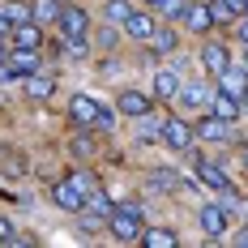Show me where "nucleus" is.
<instances>
[{
    "label": "nucleus",
    "instance_id": "28",
    "mask_svg": "<svg viewBox=\"0 0 248 248\" xmlns=\"http://www.w3.org/2000/svg\"><path fill=\"white\" fill-rule=\"evenodd\" d=\"M69 154H73V158H90V154H94V141H90V137H73Z\"/></svg>",
    "mask_w": 248,
    "mask_h": 248
},
{
    "label": "nucleus",
    "instance_id": "9",
    "mask_svg": "<svg viewBox=\"0 0 248 248\" xmlns=\"http://www.w3.org/2000/svg\"><path fill=\"white\" fill-rule=\"evenodd\" d=\"M218 90H223V94H231V99H244V94H248V73L227 64L223 73H218Z\"/></svg>",
    "mask_w": 248,
    "mask_h": 248
},
{
    "label": "nucleus",
    "instance_id": "1",
    "mask_svg": "<svg viewBox=\"0 0 248 248\" xmlns=\"http://www.w3.org/2000/svg\"><path fill=\"white\" fill-rule=\"evenodd\" d=\"M107 227H111L116 240H141V231H146V227H141V210H137L133 201H128V205H116L111 218H107Z\"/></svg>",
    "mask_w": 248,
    "mask_h": 248
},
{
    "label": "nucleus",
    "instance_id": "4",
    "mask_svg": "<svg viewBox=\"0 0 248 248\" xmlns=\"http://www.w3.org/2000/svg\"><path fill=\"white\" fill-rule=\"evenodd\" d=\"M197 218H201V231L218 240L227 227H231V210H227V205H214V201H210V205H201V214H197Z\"/></svg>",
    "mask_w": 248,
    "mask_h": 248
},
{
    "label": "nucleus",
    "instance_id": "20",
    "mask_svg": "<svg viewBox=\"0 0 248 248\" xmlns=\"http://www.w3.org/2000/svg\"><path fill=\"white\" fill-rule=\"evenodd\" d=\"M141 240H146V248H171V244H180V235L167 231V227H146Z\"/></svg>",
    "mask_w": 248,
    "mask_h": 248
},
{
    "label": "nucleus",
    "instance_id": "27",
    "mask_svg": "<svg viewBox=\"0 0 248 248\" xmlns=\"http://www.w3.org/2000/svg\"><path fill=\"white\" fill-rule=\"evenodd\" d=\"M128 13H133V9H128V0H107V9H103V17H107L111 26H116V22L124 26V17H128Z\"/></svg>",
    "mask_w": 248,
    "mask_h": 248
},
{
    "label": "nucleus",
    "instance_id": "18",
    "mask_svg": "<svg viewBox=\"0 0 248 248\" xmlns=\"http://www.w3.org/2000/svg\"><path fill=\"white\" fill-rule=\"evenodd\" d=\"M124 30H128L133 39L146 43L150 34H154V17H150V13H128V17H124Z\"/></svg>",
    "mask_w": 248,
    "mask_h": 248
},
{
    "label": "nucleus",
    "instance_id": "32",
    "mask_svg": "<svg viewBox=\"0 0 248 248\" xmlns=\"http://www.w3.org/2000/svg\"><path fill=\"white\" fill-rule=\"evenodd\" d=\"M4 240H13V223H9V218H0V244H4Z\"/></svg>",
    "mask_w": 248,
    "mask_h": 248
},
{
    "label": "nucleus",
    "instance_id": "6",
    "mask_svg": "<svg viewBox=\"0 0 248 248\" xmlns=\"http://www.w3.org/2000/svg\"><path fill=\"white\" fill-rule=\"evenodd\" d=\"M99 103L90 99V94H73V103H69V120L77 124V128H90V124H99Z\"/></svg>",
    "mask_w": 248,
    "mask_h": 248
},
{
    "label": "nucleus",
    "instance_id": "21",
    "mask_svg": "<svg viewBox=\"0 0 248 248\" xmlns=\"http://www.w3.org/2000/svg\"><path fill=\"white\" fill-rule=\"evenodd\" d=\"M51 90H56V81H51L47 73H30L26 77V94H30V99H51Z\"/></svg>",
    "mask_w": 248,
    "mask_h": 248
},
{
    "label": "nucleus",
    "instance_id": "13",
    "mask_svg": "<svg viewBox=\"0 0 248 248\" xmlns=\"http://www.w3.org/2000/svg\"><path fill=\"white\" fill-rule=\"evenodd\" d=\"M210 99H214V86H205V81H184L180 86V103L184 107H205Z\"/></svg>",
    "mask_w": 248,
    "mask_h": 248
},
{
    "label": "nucleus",
    "instance_id": "29",
    "mask_svg": "<svg viewBox=\"0 0 248 248\" xmlns=\"http://www.w3.org/2000/svg\"><path fill=\"white\" fill-rule=\"evenodd\" d=\"M163 13L167 17H184L188 13V0H163Z\"/></svg>",
    "mask_w": 248,
    "mask_h": 248
},
{
    "label": "nucleus",
    "instance_id": "12",
    "mask_svg": "<svg viewBox=\"0 0 248 248\" xmlns=\"http://www.w3.org/2000/svg\"><path fill=\"white\" fill-rule=\"evenodd\" d=\"M116 111L120 116H146V111H154V99H146L141 90H124L120 103H116Z\"/></svg>",
    "mask_w": 248,
    "mask_h": 248
},
{
    "label": "nucleus",
    "instance_id": "15",
    "mask_svg": "<svg viewBox=\"0 0 248 248\" xmlns=\"http://www.w3.org/2000/svg\"><path fill=\"white\" fill-rule=\"evenodd\" d=\"M210 111H214V116H218V120H240V111H244V103L240 99H231V94H223V90H218V94H214V99H210Z\"/></svg>",
    "mask_w": 248,
    "mask_h": 248
},
{
    "label": "nucleus",
    "instance_id": "10",
    "mask_svg": "<svg viewBox=\"0 0 248 248\" xmlns=\"http://www.w3.org/2000/svg\"><path fill=\"white\" fill-rule=\"evenodd\" d=\"M201 64H205V73H223L227 64H231V56H227V43H218V39H214V43H205V47H201Z\"/></svg>",
    "mask_w": 248,
    "mask_h": 248
},
{
    "label": "nucleus",
    "instance_id": "31",
    "mask_svg": "<svg viewBox=\"0 0 248 248\" xmlns=\"http://www.w3.org/2000/svg\"><path fill=\"white\" fill-rule=\"evenodd\" d=\"M99 43H103V47H111V43H116V30H111V22H107V30L99 34Z\"/></svg>",
    "mask_w": 248,
    "mask_h": 248
},
{
    "label": "nucleus",
    "instance_id": "40",
    "mask_svg": "<svg viewBox=\"0 0 248 248\" xmlns=\"http://www.w3.org/2000/svg\"><path fill=\"white\" fill-rule=\"evenodd\" d=\"M244 17H248V13H244Z\"/></svg>",
    "mask_w": 248,
    "mask_h": 248
},
{
    "label": "nucleus",
    "instance_id": "30",
    "mask_svg": "<svg viewBox=\"0 0 248 248\" xmlns=\"http://www.w3.org/2000/svg\"><path fill=\"white\" fill-rule=\"evenodd\" d=\"M227 4V13H231V17H240V13H248V0H223Z\"/></svg>",
    "mask_w": 248,
    "mask_h": 248
},
{
    "label": "nucleus",
    "instance_id": "22",
    "mask_svg": "<svg viewBox=\"0 0 248 248\" xmlns=\"http://www.w3.org/2000/svg\"><path fill=\"white\" fill-rule=\"evenodd\" d=\"M158 133H163V116H154V111L137 116V141H150V137H158Z\"/></svg>",
    "mask_w": 248,
    "mask_h": 248
},
{
    "label": "nucleus",
    "instance_id": "34",
    "mask_svg": "<svg viewBox=\"0 0 248 248\" xmlns=\"http://www.w3.org/2000/svg\"><path fill=\"white\" fill-rule=\"evenodd\" d=\"M235 244H244V248H248V227L240 231V235H235Z\"/></svg>",
    "mask_w": 248,
    "mask_h": 248
},
{
    "label": "nucleus",
    "instance_id": "39",
    "mask_svg": "<svg viewBox=\"0 0 248 248\" xmlns=\"http://www.w3.org/2000/svg\"><path fill=\"white\" fill-rule=\"evenodd\" d=\"M146 4H163V0H146Z\"/></svg>",
    "mask_w": 248,
    "mask_h": 248
},
{
    "label": "nucleus",
    "instance_id": "24",
    "mask_svg": "<svg viewBox=\"0 0 248 248\" xmlns=\"http://www.w3.org/2000/svg\"><path fill=\"white\" fill-rule=\"evenodd\" d=\"M30 13H34V22H39V26H43V22H56V17H60V0H34Z\"/></svg>",
    "mask_w": 248,
    "mask_h": 248
},
{
    "label": "nucleus",
    "instance_id": "8",
    "mask_svg": "<svg viewBox=\"0 0 248 248\" xmlns=\"http://www.w3.org/2000/svg\"><path fill=\"white\" fill-rule=\"evenodd\" d=\"M9 69H13V77L39 73V51H34V47H13V51H9Z\"/></svg>",
    "mask_w": 248,
    "mask_h": 248
},
{
    "label": "nucleus",
    "instance_id": "33",
    "mask_svg": "<svg viewBox=\"0 0 248 248\" xmlns=\"http://www.w3.org/2000/svg\"><path fill=\"white\" fill-rule=\"evenodd\" d=\"M0 34H9V39H13V22L4 17V9H0Z\"/></svg>",
    "mask_w": 248,
    "mask_h": 248
},
{
    "label": "nucleus",
    "instance_id": "38",
    "mask_svg": "<svg viewBox=\"0 0 248 248\" xmlns=\"http://www.w3.org/2000/svg\"><path fill=\"white\" fill-rule=\"evenodd\" d=\"M240 103H244V111H248V94H244V99H240Z\"/></svg>",
    "mask_w": 248,
    "mask_h": 248
},
{
    "label": "nucleus",
    "instance_id": "35",
    "mask_svg": "<svg viewBox=\"0 0 248 248\" xmlns=\"http://www.w3.org/2000/svg\"><path fill=\"white\" fill-rule=\"evenodd\" d=\"M240 39H244V43H248V17H244V22H240Z\"/></svg>",
    "mask_w": 248,
    "mask_h": 248
},
{
    "label": "nucleus",
    "instance_id": "3",
    "mask_svg": "<svg viewBox=\"0 0 248 248\" xmlns=\"http://www.w3.org/2000/svg\"><path fill=\"white\" fill-rule=\"evenodd\" d=\"M193 137H197V128H193L188 120H180V116H167V120H163V141H167L171 150H180V154L193 150Z\"/></svg>",
    "mask_w": 248,
    "mask_h": 248
},
{
    "label": "nucleus",
    "instance_id": "36",
    "mask_svg": "<svg viewBox=\"0 0 248 248\" xmlns=\"http://www.w3.org/2000/svg\"><path fill=\"white\" fill-rule=\"evenodd\" d=\"M240 69H244V73H248V47H244V60H240Z\"/></svg>",
    "mask_w": 248,
    "mask_h": 248
},
{
    "label": "nucleus",
    "instance_id": "19",
    "mask_svg": "<svg viewBox=\"0 0 248 248\" xmlns=\"http://www.w3.org/2000/svg\"><path fill=\"white\" fill-rule=\"evenodd\" d=\"M13 43H17V47H39V43H43V30H39V22L13 26Z\"/></svg>",
    "mask_w": 248,
    "mask_h": 248
},
{
    "label": "nucleus",
    "instance_id": "7",
    "mask_svg": "<svg viewBox=\"0 0 248 248\" xmlns=\"http://www.w3.org/2000/svg\"><path fill=\"white\" fill-rule=\"evenodd\" d=\"M184 26H188L193 34H210V30H214V4H188Z\"/></svg>",
    "mask_w": 248,
    "mask_h": 248
},
{
    "label": "nucleus",
    "instance_id": "25",
    "mask_svg": "<svg viewBox=\"0 0 248 248\" xmlns=\"http://www.w3.org/2000/svg\"><path fill=\"white\" fill-rule=\"evenodd\" d=\"M4 17H9L13 26H22V22H34L30 4H22V0H9V4H4Z\"/></svg>",
    "mask_w": 248,
    "mask_h": 248
},
{
    "label": "nucleus",
    "instance_id": "37",
    "mask_svg": "<svg viewBox=\"0 0 248 248\" xmlns=\"http://www.w3.org/2000/svg\"><path fill=\"white\" fill-rule=\"evenodd\" d=\"M244 167H248V146H244Z\"/></svg>",
    "mask_w": 248,
    "mask_h": 248
},
{
    "label": "nucleus",
    "instance_id": "5",
    "mask_svg": "<svg viewBox=\"0 0 248 248\" xmlns=\"http://www.w3.org/2000/svg\"><path fill=\"white\" fill-rule=\"evenodd\" d=\"M56 26L64 30V39H86V30H90V17H86L77 4H64V9H60V17H56Z\"/></svg>",
    "mask_w": 248,
    "mask_h": 248
},
{
    "label": "nucleus",
    "instance_id": "16",
    "mask_svg": "<svg viewBox=\"0 0 248 248\" xmlns=\"http://www.w3.org/2000/svg\"><path fill=\"white\" fill-rule=\"evenodd\" d=\"M146 184L154 188V193H175L184 180H180V171H171V167H158V171H150V175H146Z\"/></svg>",
    "mask_w": 248,
    "mask_h": 248
},
{
    "label": "nucleus",
    "instance_id": "17",
    "mask_svg": "<svg viewBox=\"0 0 248 248\" xmlns=\"http://www.w3.org/2000/svg\"><path fill=\"white\" fill-rule=\"evenodd\" d=\"M180 73H171V69H163V73L154 77V99H180Z\"/></svg>",
    "mask_w": 248,
    "mask_h": 248
},
{
    "label": "nucleus",
    "instance_id": "14",
    "mask_svg": "<svg viewBox=\"0 0 248 248\" xmlns=\"http://www.w3.org/2000/svg\"><path fill=\"white\" fill-rule=\"evenodd\" d=\"M197 137H201V141H227V137H231V124L218 120V116L210 111L205 120H197Z\"/></svg>",
    "mask_w": 248,
    "mask_h": 248
},
{
    "label": "nucleus",
    "instance_id": "26",
    "mask_svg": "<svg viewBox=\"0 0 248 248\" xmlns=\"http://www.w3.org/2000/svg\"><path fill=\"white\" fill-rule=\"evenodd\" d=\"M0 171H4V175H22V171H26L22 154H13V150H0Z\"/></svg>",
    "mask_w": 248,
    "mask_h": 248
},
{
    "label": "nucleus",
    "instance_id": "2",
    "mask_svg": "<svg viewBox=\"0 0 248 248\" xmlns=\"http://www.w3.org/2000/svg\"><path fill=\"white\" fill-rule=\"evenodd\" d=\"M51 197H56V205H60V210L81 214V210H86V201H90V193H86V184H81V180H77V171H73V175H64V180L51 188Z\"/></svg>",
    "mask_w": 248,
    "mask_h": 248
},
{
    "label": "nucleus",
    "instance_id": "11",
    "mask_svg": "<svg viewBox=\"0 0 248 248\" xmlns=\"http://www.w3.org/2000/svg\"><path fill=\"white\" fill-rule=\"evenodd\" d=\"M197 180L205 188H214V193H231V180L223 175V167H214V163H205V158H197Z\"/></svg>",
    "mask_w": 248,
    "mask_h": 248
},
{
    "label": "nucleus",
    "instance_id": "23",
    "mask_svg": "<svg viewBox=\"0 0 248 248\" xmlns=\"http://www.w3.org/2000/svg\"><path fill=\"white\" fill-rule=\"evenodd\" d=\"M146 43L158 51V56H171V51H175V30H158V26H154V34H150Z\"/></svg>",
    "mask_w": 248,
    "mask_h": 248
}]
</instances>
